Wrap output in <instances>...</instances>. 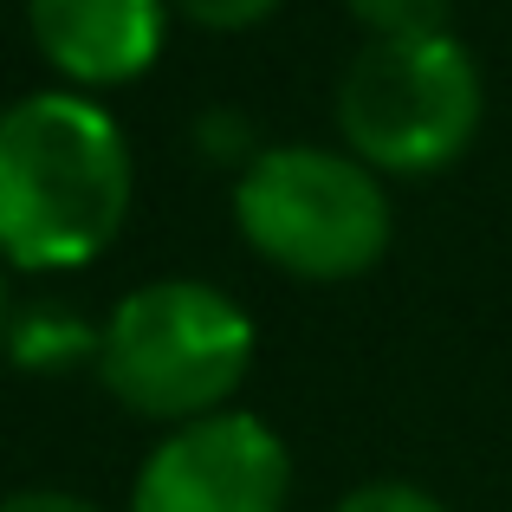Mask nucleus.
<instances>
[{
    "mask_svg": "<svg viewBox=\"0 0 512 512\" xmlns=\"http://www.w3.org/2000/svg\"><path fill=\"white\" fill-rule=\"evenodd\" d=\"M130 143L85 91H33L0 111V260L26 273L85 266L130 214Z\"/></svg>",
    "mask_w": 512,
    "mask_h": 512,
    "instance_id": "nucleus-1",
    "label": "nucleus"
},
{
    "mask_svg": "<svg viewBox=\"0 0 512 512\" xmlns=\"http://www.w3.org/2000/svg\"><path fill=\"white\" fill-rule=\"evenodd\" d=\"M253 370V318L208 279H150L124 292L98 331V376L150 422H201Z\"/></svg>",
    "mask_w": 512,
    "mask_h": 512,
    "instance_id": "nucleus-2",
    "label": "nucleus"
},
{
    "mask_svg": "<svg viewBox=\"0 0 512 512\" xmlns=\"http://www.w3.org/2000/svg\"><path fill=\"white\" fill-rule=\"evenodd\" d=\"M234 221L266 266L312 286L370 273L389 247L383 175L325 143L253 150V163L234 182Z\"/></svg>",
    "mask_w": 512,
    "mask_h": 512,
    "instance_id": "nucleus-3",
    "label": "nucleus"
},
{
    "mask_svg": "<svg viewBox=\"0 0 512 512\" xmlns=\"http://www.w3.org/2000/svg\"><path fill=\"white\" fill-rule=\"evenodd\" d=\"M480 104V65L454 33L370 39L338 85V130L376 175H435L474 143Z\"/></svg>",
    "mask_w": 512,
    "mask_h": 512,
    "instance_id": "nucleus-4",
    "label": "nucleus"
},
{
    "mask_svg": "<svg viewBox=\"0 0 512 512\" xmlns=\"http://www.w3.org/2000/svg\"><path fill=\"white\" fill-rule=\"evenodd\" d=\"M286 500L292 454L247 409L175 422L130 487V512H286Z\"/></svg>",
    "mask_w": 512,
    "mask_h": 512,
    "instance_id": "nucleus-5",
    "label": "nucleus"
},
{
    "mask_svg": "<svg viewBox=\"0 0 512 512\" xmlns=\"http://www.w3.org/2000/svg\"><path fill=\"white\" fill-rule=\"evenodd\" d=\"M26 26L59 78L78 91H111L156 65L169 0H26Z\"/></svg>",
    "mask_w": 512,
    "mask_h": 512,
    "instance_id": "nucleus-6",
    "label": "nucleus"
},
{
    "mask_svg": "<svg viewBox=\"0 0 512 512\" xmlns=\"http://www.w3.org/2000/svg\"><path fill=\"white\" fill-rule=\"evenodd\" d=\"M7 357L20 370H72L78 357H98V331L65 305H33V312H13Z\"/></svg>",
    "mask_w": 512,
    "mask_h": 512,
    "instance_id": "nucleus-7",
    "label": "nucleus"
},
{
    "mask_svg": "<svg viewBox=\"0 0 512 512\" xmlns=\"http://www.w3.org/2000/svg\"><path fill=\"white\" fill-rule=\"evenodd\" d=\"M370 39H428L448 33V0H344Z\"/></svg>",
    "mask_w": 512,
    "mask_h": 512,
    "instance_id": "nucleus-8",
    "label": "nucleus"
},
{
    "mask_svg": "<svg viewBox=\"0 0 512 512\" xmlns=\"http://www.w3.org/2000/svg\"><path fill=\"white\" fill-rule=\"evenodd\" d=\"M169 7H182L195 26H214V33H240V26L273 20L286 0H169Z\"/></svg>",
    "mask_w": 512,
    "mask_h": 512,
    "instance_id": "nucleus-9",
    "label": "nucleus"
},
{
    "mask_svg": "<svg viewBox=\"0 0 512 512\" xmlns=\"http://www.w3.org/2000/svg\"><path fill=\"white\" fill-rule=\"evenodd\" d=\"M338 512H448L435 500V493L409 487V480H370V487H357Z\"/></svg>",
    "mask_w": 512,
    "mask_h": 512,
    "instance_id": "nucleus-10",
    "label": "nucleus"
},
{
    "mask_svg": "<svg viewBox=\"0 0 512 512\" xmlns=\"http://www.w3.org/2000/svg\"><path fill=\"white\" fill-rule=\"evenodd\" d=\"M0 512H98V506H91V500H78V493L33 487V493H13V500H0Z\"/></svg>",
    "mask_w": 512,
    "mask_h": 512,
    "instance_id": "nucleus-11",
    "label": "nucleus"
},
{
    "mask_svg": "<svg viewBox=\"0 0 512 512\" xmlns=\"http://www.w3.org/2000/svg\"><path fill=\"white\" fill-rule=\"evenodd\" d=\"M7 331H13V299H7V273H0V350H7Z\"/></svg>",
    "mask_w": 512,
    "mask_h": 512,
    "instance_id": "nucleus-12",
    "label": "nucleus"
}]
</instances>
